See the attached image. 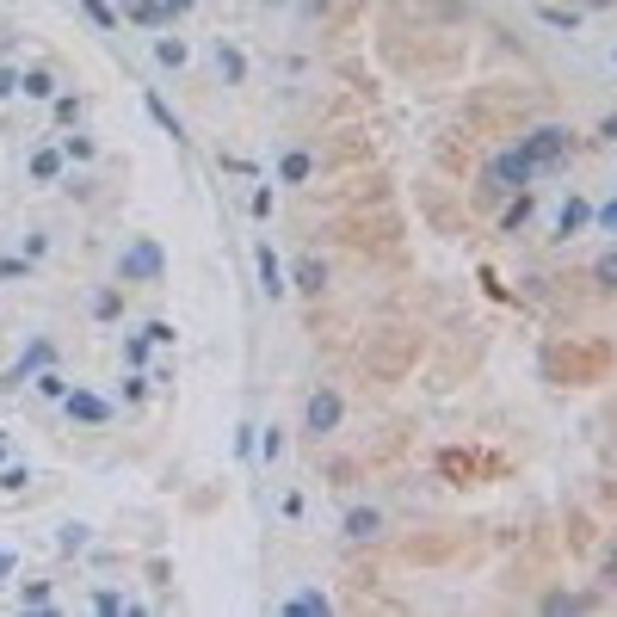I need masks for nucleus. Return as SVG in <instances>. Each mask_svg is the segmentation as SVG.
<instances>
[{"instance_id": "13", "label": "nucleus", "mask_w": 617, "mask_h": 617, "mask_svg": "<svg viewBox=\"0 0 617 617\" xmlns=\"http://www.w3.org/2000/svg\"><path fill=\"white\" fill-rule=\"evenodd\" d=\"M56 173H62V155H56V149L31 155V179H56Z\"/></svg>"}, {"instance_id": "28", "label": "nucleus", "mask_w": 617, "mask_h": 617, "mask_svg": "<svg viewBox=\"0 0 617 617\" xmlns=\"http://www.w3.org/2000/svg\"><path fill=\"white\" fill-rule=\"evenodd\" d=\"M13 87H19V81H13V75H7V68H0V99H7V93H13Z\"/></svg>"}, {"instance_id": "7", "label": "nucleus", "mask_w": 617, "mask_h": 617, "mask_svg": "<svg viewBox=\"0 0 617 617\" xmlns=\"http://www.w3.org/2000/svg\"><path fill=\"white\" fill-rule=\"evenodd\" d=\"M377 513H371V506H352V513H346V537H358V543H365V537H377Z\"/></svg>"}, {"instance_id": "8", "label": "nucleus", "mask_w": 617, "mask_h": 617, "mask_svg": "<svg viewBox=\"0 0 617 617\" xmlns=\"http://www.w3.org/2000/svg\"><path fill=\"white\" fill-rule=\"evenodd\" d=\"M260 290H266V297H278V290H284V266L272 260V247H260Z\"/></svg>"}, {"instance_id": "26", "label": "nucleus", "mask_w": 617, "mask_h": 617, "mask_svg": "<svg viewBox=\"0 0 617 617\" xmlns=\"http://www.w3.org/2000/svg\"><path fill=\"white\" fill-rule=\"evenodd\" d=\"M599 223H605V229H617V198H611V204L599 210Z\"/></svg>"}, {"instance_id": "9", "label": "nucleus", "mask_w": 617, "mask_h": 617, "mask_svg": "<svg viewBox=\"0 0 617 617\" xmlns=\"http://www.w3.org/2000/svg\"><path fill=\"white\" fill-rule=\"evenodd\" d=\"M321 284H328V272H321V260H303V266H297V290H309V297H321Z\"/></svg>"}, {"instance_id": "21", "label": "nucleus", "mask_w": 617, "mask_h": 617, "mask_svg": "<svg viewBox=\"0 0 617 617\" xmlns=\"http://www.w3.org/2000/svg\"><path fill=\"white\" fill-rule=\"evenodd\" d=\"M290 611H328V599H321V593H297V599H290Z\"/></svg>"}, {"instance_id": "6", "label": "nucleus", "mask_w": 617, "mask_h": 617, "mask_svg": "<svg viewBox=\"0 0 617 617\" xmlns=\"http://www.w3.org/2000/svg\"><path fill=\"white\" fill-rule=\"evenodd\" d=\"M68 414H75V420H105V414H112V408H105V402H99V395H87V389H75V395H68Z\"/></svg>"}, {"instance_id": "24", "label": "nucleus", "mask_w": 617, "mask_h": 617, "mask_svg": "<svg viewBox=\"0 0 617 617\" xmlns=\"http://www.w3.org/2000/svg\"><path fill=\"white\" fill-rule=\"evenodd\" d=\"M599 574H605V587H617V543L605 550V562H599Z\"/></svg>"}, {"instance_id": "2", "label": "nucleus", "mask_w": 617, "mask_h": 617, "mask_svg": "<svg viewBox=\"0 0 617 617\" xmlns=\"http://www.w3.org/2000/svg\"><path fill=\"white\" fill-rule=\"evenodd\" d=\"M531 179H537V161H531L525 149H506V155L488 167V186H494V192H519V186H531Z\"/></svg>"}, {"instance_id": "5", "label": "nucleus", "mask_w": 617, "mask_h": 617, "mask_svg": "<svg viewBox=\"0 0 617 617\" xmlns=\"http://www.w3.org/2000/svg\"><path fill=\"white\" fill-rule=\"evenodd\" d=\"M216 68H223V81H229V87H241V81H247V62H241V50H235V44H216Z\"/></svg>"}, {"instance_id": "10", "label": "nucleus", "mask_w": 617, "mask_h": 617, "mask_svg": "<svg viewBox=\"0 0 617 617\" xmlns=\"http://www.w3.org/2000/svg\"><path fill=\"white\" fill-rule=\"evenodd\" d=\"M587 216H593L587 204H580V198H568V204H562V216H556V229H562V235H574L580 223H587Z\"/></svg>"}, {"instance_id": "12", "label": "nucleus", "mask_w": 617, "mask_h": 617, "mask_svg": "<svg viewBox=\"0 0 617 617\" xmlns=\"http://www.w3.org/2000/svg\"><path fill=\"white\" fill-rule=\"evenodd\" d=\"M19 87H25V99H50V93H56V81L44 75V68H31V75H25Z\"/></svg>"}, {"instance_id": "16", "label": "nucleus", "mask_w": 617, "mask_h": 617, "mask_svg": "<svg viewBox=\"0 0 617 617\" xmlns=\"http://www.w3.org/2000/svg\"><path fill=\"white\" fill-rule=\"evenodd\" d=\"M130 19H136V25H161L167 13H161V0H136V7H130Z\"/></svg>"}, {"instance_id": "20", "label": "nucleus", "mask_w": 617, "mask_h": 617, "mask_svg": "<svg viewBox=\"0 0 617 617\" xmlns=\"http://www.w3.org/2000/svg\"><path fill=\"white\" fill-rule=\"evenodd\" d=\"M284 179H309V155H284Z\"/></svg>"}, {"instance_id": "11", "label": "nucleus", "mask_w": 617, "mask_h": 617, "mask_svg": "<svg viewBox=\"0 0 617 617\" xmlns=\"http://www.w3.org/2000/svg\"><path fill=\"white\" fill-rule=\"evenodd\" d=\"M587 605H593L587 593H550V599H543V611H556V617L562 611H587Z\"/></svg>"}, {"instance_id": "30", "label": "nucleus", "mask_w": 617, "mask_h": 617, "mask_svg": "<svg viewBox=\"0 0 617 617\" xmlns=\"http://www.w3.org/2000/svg\"><path fill=\"white\" fill-rule=\"evenodd\" d=\"M611 62H617V50H611Z\"/></svg>"}, {"instance_id": "4", "label": "nucleus", "mask_w": 617, "mask_h": 617, "mask_svg": "<svg viewBox=\"0 0 617 617\" xmlns=\"http://www.w3.org/2000/svg\"><path fill=\"white\" fill-rule=\"evenodd\" d=\"M303 426L315 432V439H321V432H334V426H340V395H334V389H315L309 408H303Z\"/></svg>"}, {"instance_id": "14", "label": "nucleus", "mask_w": 617, "mask_h": 617, "mask_svg": "<svg viewBox=\"0 0 617 617\" xmlns=\"http://www.w3.org/2000/svg\"><path fill=\"white\" fill-rule=\"evenodd\" d=\"M44 358H50V340H38V346H31V352L19 358V371H13V383H25V371H38Z\"/></svg>"}, {"instance_id": "1", "label": "nucleus", "mask_w": 617, "mask_h": 617, "mask_svg": "<svg viewBox=\"0 0 617 617\" xmlns=\"http://www.w3.org/2000/svg\"><path fill=\"white\" fill-rule=\"evenodd\" d=\"M519 149L537 161V173H550V167H562L568 161V130H556V124H543V130H531Z\"/></svg>"}, {"instance_id": "3", "label": "nucleus", "mask_w": 617, "mask_h": 617, "mask_svg": "<svg viewBox=\"0 0 617 617\" xmlns=\"http://www.w3.org/2000/svg\"><path fill=\"white\" fill-rule=\"evenodd\" d=\"M161 266H167V260H161V247H155V241H136L124 260H118L124 284H155V278H161Z\"/></svg>"}, {"instance_id": "22", "label": "nucleus", "mask_w": 617, "mask_h": 617, "mask_svg": "<svg viewBox=\"0 0 617 617\" xmlns=\"http://www.w3.org/2000/svg\"><path fill=\"white\" fill-rule=\"evenodd\" d=\"M62 155H75V161H87V155H93V142H87V136H68V142H62Z\"/></svg>"}, {"instance_id": "18", "label": "nucleus", "mask_w": 617, "mask_h": 617, "mask_svg": "<svg viewBox=\"0 0 617 617\" xmlns=\"http://www.w3.org/2000/svg\"><path fill=\"white\" fill-rule=\"evenodd\" d=\"M593 278H599L605 290H617V253H599V266H593Z\"/></svg>"}, {"instance_id": "25", "label": "nucleus", "mask_w": 617, "mask_h": 617, "mask_svg": "<svg viewBox=\"0 0 617 617\" xmlns=\"http://www.w3.org/2000/svg\"><path fill=\"white\" fill-rule=\"evenodd\" d=\"M161 13H167V19H179V13H192V0H161Z\"/></svg>"}, {"instance_id": "23", "label": "nucleus", "mask_w": 617, "mask_h": 617, "mask_svg": "<svg viewBox=\"0 0 617 617\" xmlns=\"http://www.w3.org/2000/svg\"><path fill=\"white\" fill-rule=\"evenodd\" d=\"M525 216H531V198L519 192V204H513V210H506V229H519V223H525Z\"/></svg>"}, {"instance_id": "15", "label": "nucleus", "mask_w": 617, "mask_h": 617, "mask_svg": "<svg viewBox=\"0 0 617 617\" xmlns=\"http://www.w3.org/2000/svg\"><path fill=\"white\" fill-rule=\"evenodd\" d=\"M543 25H556V31H574V25H580V13H574V7H543Z\"/></svg>"}, {"instance_id": "19", "label": "nucleus", "mask_w": 617, "mask_h": 617, "mask_svg": "<svg viewBox=\"0 0 617 617\" xmlns=\"http://www.w3.org/2000/svg\"><path fill=\"white\" fill-rule=\"evenodd\" d=\"M149 112H155V124H161V130H167V136H179V118H173V112H167V105H161V99H149Z\"/></svg>"}, {"instance_id": "17", "label": "nucleus", "mask_w": 617, "mask_h": 617, "mask_svg": "<svg viewBox=\"0 0 617 617\" xmlns=\"http://www.w3.org/2000/svg\"><path fill=\"white\" fill-rule=\"evenodd\" d=\"M155 56H161L167 68H179V62H186V44H179V38H161V44H155Z\"/></svg>"}, {"instance_id": "29", "label": "nucleus", "mask_w": 617, "mask_h": 617, "mask_svg": "<svg viewBox=\"0 0 617 617\" xmlns=\"http://www.w3.org/2000/svg\"><path fill=\"white\" fill-rule=\"evenodd\" d=\"M7 568H13V556H7V550H0V574H7Z\"/></svg>"}, {"instance_id": "27", "label": "nucleus", "mask_w": 617, "mask_h": 617, "mask_svg": "<svg viewBox=\"0 0 617 617\" xmlns=\"http://www.w3.org/2000/svg\"><path fill=\"white\" fill-rule=\"evenodd\" d=\"M599 136H605V142H617V112H611V118L599 124Z\"/></svg>"}]
</instances>
